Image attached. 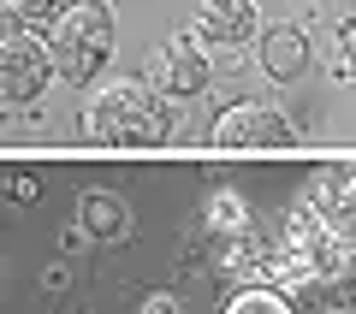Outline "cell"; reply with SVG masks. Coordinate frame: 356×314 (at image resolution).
Listing matches in <instances>:
<instances>
[{
    "label": "cell",
    "instance_id": "obj_1",
    "mask_svg": "<svg viewBox=\"0 0 356 314\" xmlns=\"http://www.w3.org/2000/svg\"><path fill=\"white\" fill-rule=\"evenodd\" d=\"M83 137L95 142V149H154V142L172 137L166 95H154L137 77L102 83L95 101H89V113H83Z\"/></svg>",
    "mask_w": 356,
    "mask_h": 314
},
{
    "label": "cell",
    "instance_id": "obj_2",
    "mask_svg": "<svg viewBox=\"0 0 356 314\" xmlns=\"http://www.w3.org/2000/svg\"><path fill=\"white\" fill-rule=\"evenodd\" d=\"M48 53H54V77L89 83L113 53V6L107 0H72L60 24L48 30Z\"/></svg>",
    "mask_w": 356,
    "mask_h": 314
},
{
    "label": "cell",
    "instance_id": "obj_3",
    "mask_svg": "<svg viewBox=\"0 0 356 314\" xmlns=\"http://www.w3.org/2000/svg\"><path fill=\"white\" fill-rule=\"evenodd\" d=\"M208 142H214V149H226V154H243V149H291L297 131L285 125L273 107H261V101H232L226 113L214 119Z\"/></svg>",
    "mask_w": 356,
    "mask_h": 314
},
{
    "label": "cell",
    "instance_id": "obj_4",
    "mask_svg": "<svg viewBox=\"0 0 356 314\" xmlns=\"http://www.w3.org/2000/svg\"><path fill=\"white\" fill-rule=\"evenodd\" d=\"M54 77V53L42 36H30V30L6 24V42H0V95L13 101V107H24V101L42 95V83Z\"/></svg>",
    "mask_w": 356,
    "mask_h": 314
},
{
    "label": "cell",
    "instance_id": "obj_5",
    "mask_svg": "<svg viewBox=\"0 0 356 314\" xmlns=\"http://www.w3.org/2000/svg\"><path fill=\"white\" fill-rule=\"evenodd\" d=\"M208 77H214L208 53L196 48L191 36H172V42H161V48L149 53V77H143V83H149L154 95H166V101H184V95H202Z\"/></svg>",
    "mask_w": 356,
    "mask_h": 314
},
{
    "label": "cell",
    "instance_id": "obj_6",
    "mask_svg": "<svg viewBox=\"0 0 356 314\" xmlns=\"http://www.w3.org/2000/svg\"><path fill=\"white\" fill-rule=\"evenodd\" d=\"M303 214L315 220L339 249H356V172H327L303 196Z\"/></svg>",
    "mask_w": 356,
    "mask_h": 314
},
{
    "label": "cell",
    "instance_id": "obj_7",
    "mask_svg": "<svg viewBox=\"0 0 356 314\" xmlns=\"http://www.w3.org/2000/svg\"><path fill=\"white\" fill-rule=\"evenodd\" d=\"M131 231H137V220H131L119 190H83L77 196V226L65 231V249H77V243H125Z\"/></svg>",
    "mask_w": 356,
    "mask_h": 314
},
{
    "label": "cell",
    "instance_id": "obj_8",
    "mask_svg": "<svg viewBox=\"0 0 356 314\" xmlns=\"http://www.w3.org/2000/svg\"><path fill=\"white\" fill-rule=\"evenodd\" d=\"M196 30H202L214 48H243V42L261 30L250 0H196Z\"/></svg>",
    "mask_w": 356,
    "mask_h": 314
},
{
    "label": "cell",
    "instance_id": "obj_9",
    "mask_svg": "<svg viewBox=\"0 0 356 314\" xmlns=\"http://www.w3.org/2000/svg\"><path fill=\"white\" fill-rule=\"evenodd\" d=\"M261 72L273 77V83H291V77L309 72V36L297 24H273L261 30Z\"/></svg>",
    "mask_w": 356,
    "mask_h": 314
},
{
    "label": "cell",
    "instance_id": "obj_10",
    "mask_svg": "<svg viewBox=\"0 0 356 314\" xmlns=\"http://www.w3.org/2000/svg\"><path fill=\"white\" fill-rule=\"evenodd\" d=\"M202 226H208V238L214 243H238V238H250V208H243V196H232V190H214V196L202 201Z\"/></svg>",
    "mask_w": 356,
    "mask_h": 314
},
{
    "label": "cell",
    "instance_id": "obj_11",
    "mask_svg": "<svg viewBox=\"0 0 356 314\" xmlns=\"http://www.w3.org/2000/svg\"><path fill=\"white\" fill-rule=\"evenodd\" d=\"M65 6H72V0H13L6 13H13V24H18V30H30V36H42V42H48V30L60 24V13H65Z\"/></svg>",
    "mask_w": 356,
    "mask_h": 314
},
{
    "label": "cell",
    "instance_id": "obj_12",
    "mask_svg": "<svg viewBox=\"0 0 356 314\" xmlns=\"http://www.w3.org/2000/svg\"><path fill=\"white\" fill-rule=\"evenodd\" d=\"M226 314H291V302L280 290H267V285H250V290H238L226 302Z\"/></svg>",
    "mask_w": 356,
    "mask_h": 314
},
{
    "label": "cell",
    "instance_id": "obj_13",
    "mask_svg": "<svg viewBox=\"0 0 356 314\" xmlns=\"http://www.w3.org/2000/svg\"><path fill=\"white\" fill-rule=\"evenodd\" d=\"M0 190H6V201H36L42 196V178L36 172H6V178H0Z\"/></svg>",
    "mask_w": 356,
    "mask_h": 314
},
{
    "label": "cell",
    "instance_id": "obj_14",
    "mask_svg": "<svg viewBox=\"0 0 356 314\" xmlns=\"http://www.w3.org/2000/svg\"><path fill=\"white\" fill-rule=\"evenodd\" d=\"M143 314H184V302H178L172 290H154V297L143 302Z\"/></svg>",
    "mask_w": 356,
    "mask_h": 314
},
{
    "label": "cell",
    "instance_id": "obj_15",
    "mask_svg": "<svg viewBox=\"0 0 356 314\" xmlns=\"http://www.w3.org/2000/svg\"><path fill=\"white\" fill-rule=\"evenodd\" d=\"M344 60H350V65H344V72H356V18H350V24H344Z\"/></svg>",
    "mask_w": 356,
    "mask_h": 314
}]
</instances>
